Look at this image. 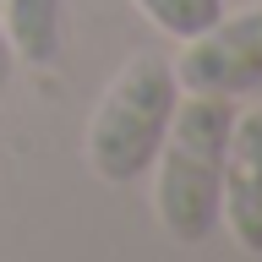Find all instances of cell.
<instances>
[{
    "mask_svg": "<svg viewBox=\"0 0 262 262\" xmlns=\"http://www.w3.org/2000/svg\"><path fill=\"white\" fill-rule=\"evenodd\" d=\"M235 110L219 93H186L175 120L153 153V213L169 241L196 246L219 224V186H224V147Z\"/></svg>",
    "mask_w": 262,
    "mask_h": 262,
    "instance_id": "cell-1",
    "label": "cell"
},
{
    "mask_svg": "<svg viewBox=\"0 0 262 262\" xmlns=\"http://www.w3.org/2000/svg\"><path fill=\"white\" fill-rule=\"evenodd\" d=\"M0 28L22 66H55L66 44V0H0Z\"/></svg>",
    "mask_w": 262,
    "mask_h": 262,
    "instance_id": "cell-5",
    "label": "cell"
},
{
    "mask_svg": "<svg viewBox=\"0 0 262 262\" xmlns=\"http://www.w3.org/2000/svg\"><path fill=\"white\" fill-rule=\"evenodd\" d=\"M137 11L153 22L159 33H169V38H196L202 28H213L219 16H224V0H131Z\"/></svg>",
    "mask_w": 262,
    "mask_h": 262,
    "instance_id": "cell-6",
    "label": "cell"
},
{
    "mask_svg": "<svg viewBox=\"0 0 262 262\" xmlns=\"http://www.w3.org/2000/svg\"><path fill=\"white\" fill-rule=\"evenodd\" d=\"M11 88V44H6V28H0V93Z\"/></svg>",
    "mask_w": 262,
    "mask_h": 262,
    "instance_id": "cell-7",
    "label": "cell"
},
{
    "mask_svg": "<svg viewBox=\"0 0 262 262\" xmlns=\"http://www.w3.org/2000/svg\"><path fill=\"white\" fill-rule=\"evenodd\" d=\"M175 66V82L186 93H257L262 88V6H246L235 16H219L213 28L186 38V55Z\"/></svg>",
    "mask_w": 262,
    "mask_h": 262,
    "instance_id": "cell-3",
    "label": "cell"
},
{
    "mask_svg": "<svg viewBox=\"0 0 262 262\" xmlns=\"http://www.w3.org/2000/svg\"><path fill=\"white\" fill-rule=\"evenodd\" d=\"M180 82L175 66L164 55H131L120 66V77L104 88V98L93 104L88 120V169L110 186H131L142 180V169H153L164 131L175 120Z\"/></svg>",
    "mask_w": 262,
    "mask_h": 262,
    "instance_id": "cell-2",
    "label": "cell"
},
{
    "mask_svg": "<svg viewBox=\"0 0 262 262\" xmlns=\"http://www.w3.org/2000/svg\"><path fill=\"white\" fill-rule=\"evenodd\" d=\"M219 219L229 235L262 257V110L235 115L224 147V186H219Z\"/></svg>",
    "mask_w": 262,
    "mask_h": 262,
    "instance_id": "cell-4",
    "label": "cell"
}]
</instances>
